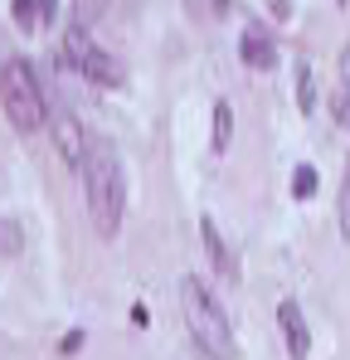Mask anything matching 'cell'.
<instances>
[{
	"instance_id": "cell-5",
	"label": "cell",
	"mask_w": 350,
	"mask_h": 360,
	"mask_svg": "<svg viewBox=\"0 0 350 360\" xmlns=\"http://www.w3.org/2000/svg\"><path fill=\"white\" fill-rule=\"evenodd\" d=\"M49 131H54V146L63 151V161L73 166V171H83V161H88V131L78 127V117L68 112V108H49Z\"/></svg>"
},
{
	"instance_id": "cell-2",
	"label": "cell",
	"mask_w": 350,
	"mask_h": 360,
	"mask_svg": "<svg viewBox=\"0 0 350 360\" xmlns=\"http://www.w3.org/2000/svg\"><path fill=\"white\" fill-rule=\"evenodd\" d=\"M180 307H185V326L195 336V346L209 360H238V346H233L229 331V311L219 307V297L200 283V278H180Z\"/></svg>"
},
{
	"instance_id": "cell-16",
	"label": "cell",
	"mask_w": 350,
	"mask_h": 360,
	"mask_svg": "<svg viewBox=\"0 0 350 360\" xmlns=\"http://www.w3.org/2000/svg\"><path fill=\"white\" fill-rule=\"evenodd\" d=\"M54 15V0H39V20H49Z\"/></svg>"
},
{
	"instance_id": "cell-10",
	"label": "cell",
	"mask_w": 350,
	"mask_h": 360,
	"mask_svg": "<svg viewBox=\"0 0 350 360\" xmlns=\"http://www.w3.org/2000/svg\"><path fill=\"white\" fill-rule=\"evenodd\" d=\"M297 103H302V112L316 108V83H311V63L306 59L297 63Z\"/></svg>"
},
{
	"instance_id": "cell-12",
	"label": "cell",
	"mask_w": 350,
	"mask_h": 360,
	"mask_svg": "<svg viewBox=\"0 0 350 360\" xmlns=\"http://www.w3.org/2000/svg\"><path fill=\"white\" fill-rule=\"evenodd\" d=\"M292 195H297V200H311V195H316V171H311V166H302V171H297Z\"/></svg>"
},
{
	"instance_id": "cell-6",
	"label": "cell",
	"mask_w": 350,
	"mask_h": 360,
	"mask_svg": "<svg viewBox=\"0 0 350 360\" xmlns=\"http://www.w3.org/2000/svg\"><path fill=\"white\" fill-rule=\"evenodd\" d=\"M278 326H283L287 356H292V360H306V351H311V336H306V321H302V307H297V302H278Z\"/></svg>"
},
{
	"instance_id": "cell-3",
	"label": "cell",
	"mask_w": 350,
	"mask_h": 360,
	"mask_svg": "<svg viewBox=\"0 0 350 360\" xmlns=\"http://www.w3.org/2000/svg\"><path fill=\"white\" fill-rule=\"evenodd\" d=\"M0 103H5V117L15 122L20 131H34V127H44V117H49V103L39 93V78H34V68L25 59H10L0 68Z\"/></svg>"
},
{
	"instance_id": "cell-11",
	"label": "cell",
	"mask_w": 350,
	"mask_h": 360,
	"mask_svg": "<svg viewBox=\"0 0 350 360\" xmlns=\"http://www.w3.org/2000/svg\"><path fill=\"white\" fill-rule=\"evenodd\" d=\"M336 117L350 127V49H346V59H341V93H336Z\"/></svg>"
},
{
	"instance_id": "cell-7",
	"label": "cell",
	"mask_w": 350,
	"mask_h": 360,
	"mask_svg": "<svg viewBox=\"0 0 350 360\" xmlns=\"http://www.w3.org/2000/svg\"><path fill=\"white\" fill-rule=\"evenodd\" d=\"M238 49H243V63H253V68H273L278 63V49H273V39L263 30H248Z\"/></svg>"
},
{
	"instance_id": "cell-9",
	"label": "cell",
	"mask_w": 350,
	"mask_h": 360,
	"mask_svg": "<svg viewBox=\"0 0 350 360\" xmlns=\"http://www.w3.org/2000/svg\"><path fill=\"white\" fill-rule=\"evenodd\" d=\"M209 131H214V136H209V141H214V151H224V146H229V136H233V108L224 103V98L214 103V127H209Z\"/></svg>"
},
{
	"instance_id": "cell-4",
	"label": "cell",
	"mask_w": 350,
	"mask_h": 360,
	"mask_svg": "<svg viewBox=\"0 0 350 360\" xmlns=\"http://www.w3.org/2000/svg\"><path fill=\"white\" fill-rule=\"evenodd\" d=\"M63 63H73L83 78H93V83H108L117 88L122 83V63L112 54H103L88 34H83V25H68V34H63Z\"/></svg>"
},
{
	"instance_id": "cell-1",
	"label": "cell",
	"mask_w": 350,
	"mask_h": 360,
	"mask_svg": "<svg viewBox=\"0 0 350 360\" xmlns=\"http://www.w3.org/2000/svg\"><path fill=\"white\" fill-rule=\"evenodd\" d=\"M83 190H88V214L93 229L103 239H112L122 224V205H127V180L108 136H88V161H83Z\"/></svg>"
},
{
	"instance_id": "cell-15",
	"label": "cell",
	"mask_w": 350,
	"mask_h": 360,
	"mask_svg": "<svg viewBox=\"0 0 350 360\" xmlns=\"http://www.w3.org/2000/svg\"><path fill=\"white\" fill-rule=\"evenodd\" d=\"M341 234L350 239V176H346V185H341Z\"/></svg>"
},
{
	"instance_id": "cell-14",
	"label": "cell",
	"mask_w": 350,
	"mask_h": 360,
	"mask_svg": "<svg viewBox=\"0 0 350 360\" xmlns=\"http://www.w3.org/2000/svg\"><path fill=\"white\" fill-rule=\"evenodd\" d=\"M15 248H20V229L0 219V253H15Z\"/></svg>"
},
{
	"instance_id": "cell-8",
	"label": "cell",
	"mask_w": 350,
	"mask_h": 360,
	"mask_svg": "<svg viewBox=\"0 0 350 360\" xmlns=\"http://www.w3.org/2000/svg\"><path fill=\"white\" fill-rule=\"evenodd\" d=\"M200 234H205V248H209V258H214V268H219V273H233V258L224 253V239H219V229H214V219H200Z\"/></svg>"
},
{
	"instance_id": "cell-13",
	"label": "cell",
	"mask_w": 350,
	"mask_h": 360,
	"mask_svg": "<svg viewBox=\"0 0 350 360\" xmlns=\"http://www.w3.org/2000/svg\"><path fill=\"white\" fill-rule=\"evenodd\" d=\"M15 20L25 30H39V0H15Z\"/></svg>"
}]
</instances>
